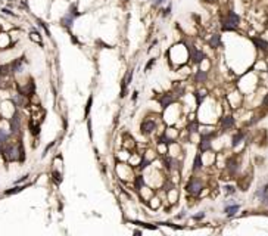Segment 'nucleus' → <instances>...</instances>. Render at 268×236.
<instances>
[{
  "label": "nucleus",
  "instance_id": "nucleus-1",
  "mask_svg": "<svg viewBox=\"0 0 268 236\" xmlns=\"http://www.w3.org/2000/svg\"><path fill=\"white\" fill-rule=\"evenodd\" d=\"M239 22H240L239 15L234 13V12H229L227 18L223 21V30H224V31H234V30L237 28Z\"/></svg>",
  "mask_w": 268,
  "mask_h": 236
},
{
  "label": "nucleus",
  "instance_id": "nucleus-2",
  "mask_svg": "<svg viewBox=\"0 0 268 236\" xmlns=\"http://www.w3.org/2000/svg\"><path fill=\"white\" fill-rule=\"evenodd\" d=\"M202 189H203L202 182H200L199 179H196V177H191L190 180L187 182V185H186V191H187L190 195H193V196H199L200 192H202Z\"/></svg>",
  "mask_w": 268,
  "mask_h": 236
},
{
  "label": "nucleus",
  "instance_id": "nucleus-3",
  "mask_svg": "<svg viewBox=\"0 0 268 236\" xmlns=\"http://www.w3.org/2000/svg\"><path fill=\"white\" fill-rule=\"evenodd\" d=\"M155 130H156V121L149 119V118L143 119V122H142V125H140V131H142V134L149 136V134H152Z\"/></svg>",
  "mask_w": 268,
  "mask_h": 236
},
{
  "label": "nucleus",
  "instance_id": "nucleus-4",
  "mask_svg": "<svg viewBox=\"0 0 268 236\" xmlns=\"http://www.w3.org/2000/svg\"><path fill=\"white\" fill-rule=\"evenodd\" d=\"M75 16H78V10H77V7H71V9H69V12H68L65 16H62V18H61V24H62L64 27L69 28V27L72 25V22H74Z\"/></svg>",
  "mask_w": 268,
  "mask_h": 236
},
{
  "label": "nucleus",
  "instance_id": "nucleus-5",
  "mask_svg": "<svg viewBox=\"0 0 268 236\" xmlns=\"http://www.w3.org/2000/svg\"><path fill=\"white\" fill-rule=\"evenodd\" d=\"M189 52H190V59L193 64H200V62L203 61V58H205L203 52H202V50H197L194 46H190V47H189Z\"/></svg>",
  "mask_w": 268,
  "mask_h": 236
},
{
  "label": "nucleus",
  "instance_id": "nucleus-6",
  "mask_svg": "<svg viewBox=\"0 0 268 236\" xmlns=\"http://www.w3.org/2000/svg\"><path fill=\"white\" fill-rule=\"evenodd\" d=\"M10 133L12 134H16L18 131H19V128H21V118H19V114L18 112H15L12 118H10Z\"/></svg>",
  "mask_w": 268,
  "mask_h": 236
},
{
  "label": "nucleus",
  "instance_id": "nucleus-7",
  "mask_svg": "<svg viewBox=\"0 0 268 236\" xmlns=\"http://www.w3.org/2000/svg\"><path fill=\"white\" fill-rule=\"evenodd\" d=\"M174 102H175V95H172V93L162 95V97L159 99V103H161V106H162L164 109H165V108H168V106H171Z\"/></svg>",
  "mask_w": 268,
  "mask_h": 236
},
{
  "label": "nucleus",
  "instance_id": "nucleus-8",
  "mask_svg": "<svg viewBox=\"0 0 268 236\" xmlns=\"http://www.w3.org/2000/svg\"><path fill=\"white\" fill-rule=\"evenodd\" d=\"M234 125V118L231 117V115H227V117H224L221 119V127H223V130H229Z\"/></svg>",
  "mask_w": 268,
  "mask_h": 236
},
{
  "label": "nucleus",
  "instance_id": "nucleus-9",
  "mask_svg": "<svg viewBox=\"0 0 268 236\" xmlns=\"http://www.w3.org/2000/svg\"><path fill=\"white\" fill-rule=\"evenodd\" d=\"M22 67H24V59L22 58L21 59H15L13 64L10 65V71L12 73H19V71H22Z\"/></svg>",
  "mask_w": 268,
  "mask_h": 236
},
{
  "label": "nucleus",
  "instance_id": "nucleus-10",
  "mask_svg": "<svg viewBox=\"0 0 268 236\" xmlns=\"http://www.w3.org/2000/svg\"><path fill=\"white\" fill-rule=\"evenodd\" d=\"M199 149H200L202 154L206 152V151H209V149H211V139H209V137H202L200 145H199Z\"/></svg>",
  "mask_w": 268,
  "mask_h": 236
},
{
  "label": "nucleus",
  "instance_id": "nucleus-11",
  "mask_svg": "<svg viewBox=\"0 0 268 236\" xmlns=\"http://www.w3.org/2000/svg\"><path fill=\"white\" fill-rule=\"evenodd\" d=\"M206 71H202V70H199V71H196V74H194V83H205L206 81Z\"/></svg>",
  "mask_w": 268,
  "mask_h": 236
},
{
  "label": "nucleus",
  "instance_id": "nucleus-12",
  "mask_svg": "<svg viewBox=\"0 0 268 236\" xmlns=\"http://www.w3.org/2000/svg\"><path fill=\"white\" fill-rule=\"evenodd\" d=\"M197 130H199V122H197L196 119H190V122H189V125H187L189 134H194Z\"/></svg>",
  "mask_w": 268,
  "mask_h": 236
},
{
  "label": "nucleus",
  "instance_id": "nucleus-13",
  "mask_svg": "<svg viewBox=\"0 0 268 236\" xmlns=\"http://www.w3.org/2000/svg\"><path fill=\"white\" fill-rule=\"evenodd\" d=\"M253 43L256 44V47H259V49H262V50H267L268 49V41H265V40L255 37V39H253Z\"/></svg>",
  "mask_w": 268,
  "mask_h": 236
},
{
  "label": "nucleus",
  "instance_id": "nucleus-14",
  "mask_svg": "<svg viewBox=\"0 0 268 236\" xmlns=\"http://www.w3.org/2000/svg\"><path fill=\"white\" fill-rule=\"evenodd\" d=\"M209 46L211 47H220V44H221V40H220V36L218 34H214L211 39H209Z\"/></svg>",
  "mask_w": 268,
  "mask_h": 236
},
{
  "label": "nucleus",
  "instance_id": "nucleus-15",
  "mask_svg": "<svg viewBox=\"0 0 268 236\" xmlns=\"http://www.w3.org/2000/svg\"><path fill=\"white\" fill-rule=\"evenodd\" d=\"M202 168V155L197 154L194 158V162H193V171H199Z\"/></svg>",
  "mask_w": 268,
  "mask_h": 236
},
{
  "label": "nucleus",
  "instance_id": "nucleus-16",
  "mask_svg": "<svg viewBox=\"0 0 268 236\" xmlns=\"http://www.w3.org/2000/svg\"><path fill=\"white\" fill-rule=\"evenodd\" d=\"M245 136H246V134H245L243 131H239V133H237V134L233 137V143H231V145L236 148V146H237V145H239V143H240L243 139H245Z\"/></svg>",
  "mask_w": 268,
  "mask_h": 236
},
{
  "label": "nucleus",
  "instance_id": "nucleus-17",
  "mask_svg": "<svg viewBox=\"0 0 268 236\" xmlns=\"http://www.w3.org/2000/svg\"><path fill=\"white\" fill-rule=\"evenodd\" d=\"M174 164H177V159L172 157H166L165 158V167L166 170H172L174 168Z\"/></svg>",
  "mask_w": 268,
  "mask_h": 236
},
{
  "label": "nucleus",
  "instance_id": "nucleus-18",
  "mask_svg": "<svg viewBox=\"0 0 268 236\" xmlns=\"http://www.w3.org/2000/svg\"><path fill=\"white\" fill-rule=\"evenodd\" d=\"M143 185H145V179H143V176H137V177H136V180H134V188H136V191H140V189L143 188Z\"/></svg>",
  "mask_w": 268,
  "mask_h": 236
},
{
  "label": "nucleus",
  "instance_id": "nucleus-19",
  "mask_svg": "<svg viewBox=\"0 0 268 236\" xmlns=\"http://www.w3.org/2000/svg\"><path fill=\"white\" fill-rule=\"evenodd\" d=\"M239 208H240V207L236 204V205H231V207H226V210H224V211L227 213V215H230V217H231V215H234V214L239 211Z\"/></svg>",
  "mask_w": 268,
  "mask_h": 236
},
{
  "label": "nucleus",
  "instance_id": "nucleus-20",
  "mask_svg": "<svg viewBox=\"0 0 268 236\" xmlns=\"http://www.w3.org/2000/svg\"><path fill=\"white\" fill-rule=\"evenodd\" d=\"M30 130H31V133H33V134H38V133H40V125H36V124H34V121H33V119H31V121H30Z\"/></svg>",
  "mask_w": 268,
  "mask_h": 236
},
{
  "label": "nucleus",
  "instance_id": "nucleus-21",
  "mask_svg": "<svg viewBox=\"0 0 268 236\" xmlns=\"http://www.w3.org/2000/svg\"><path fill=\"white\" fill-rule=\"evenodd\" d=\"M22 189H25V186H16V188H13V189H10V191H6V192H4V195H13V193L21 192Z\"/></svg>",
  "mask_w": 268,
  "mask_h": 236
},
{
  "label": "nucleus",
  "instance_id": "nucleus-22",
  "mask_svg": "<svg viewBox=\"0 0 268 236\" xmlns=\"http://www.w3.org/2000/svg\"><path fill=\"white\" fill-rule=\"evenodd\" d=\"M7 139H9V133H6L4 130L0 128V142H1V143H6Z\"/></svg>",
  "mask_w": 268,
  "mask_h": 236
},
{
  "label": "nucleus",
  "instance_id": "nucleus-23",
  "mask_svg": "<svg viewBox=\"0 0 268 236\" xmlns=\"http://www.w3.org/2000/svg\"><path fill=\"white\" fill-rule=\"evenodd\" d=\"M149 164H150V159H146V158H143V159H142V162H140V168H142V170H145V168H146Z\"/></svg>",
  "mask_w": 268,
  "mask_h": 236
},
{
  "label": "nucleus",
  "instance_id": "nucleus-24",
  "mask_svg": "<svg viewBox=\"0 0 268 236\" xmlns=\"http://www.w3.org/2000/svg\"><path fill=\"white\" fill-rule=\"evenodd\" d=\"M229 170L231 171V174H234L236 171H237V165L234 164V162H231V161H229Z\"/></svg>",
  "mask_w": 268,
  "mask_h": 236
},
{
  "label": "nucleus",
  "instance_id": "nucleus-25",
  "mask_svg": "<svg viewBox=\"0 0 268 236\" xmlns=\"http://www.w3.org/2000/svg\"><path fill=\"white\" fill-rule=\"evenodd\" d=\"M91 102H93V97L90 96V97H88V100H87V106H85V115H88V112H90V108H91Z\"/></svg>",
  "mask_w": 268,
  "mask_h": 236
},
{
  "label": "nucleus",
  "instance_id": "nucleus-26",
  "mask_svg": "<svg viewBox=\"0 0 268 236\" xmlns=\"http://www.w3.org/2000/svg\"><path fill=\"white\" fill-rule=\"evenodd\" d=\"M9 70H10V67H7V65L0 67V75H6V74L9 73Z\"/></svg>",
  "mask_w": 268,
  "mask_h": 236
},
{
  "label": "nucleus",
  "instance_id": "nucleus-27",
  "mask_svg": "<svg viewBox=\"0 0 268 236\" xmlns=\"http://www.w3.org/2000/svg\"><path fill=\"white\" fill-rule=\"evenodd\" d=\"M1 12H3V13H6V15H10V16H15V13H13L12 10H9V9H6V7H3V9H1Z\"/></svg>",
  "mask_w": 268,
  "mask_h": 236
},
{
  "label": "nucleus",
  "instance_id": "nucleus-28",
  "mask_svg": "<svg viewBox=\"0 0 268 236\" xmlns=\"http://www.w3.org/2000/svg\"><path fill=\"white\" fill-rule=\"evenodd\" d=\"M205 217V213H200V214H196V215H193V218L194 220H202Z\"/></svg>",
  "mask_w": 268,
  "mask_h": 236
},
{
  "label": "nucleus",
  "instance_id": "nucleus-29",
  "mask_svg": "<svg viewBox=\"0 0 268 236\" xmlns=\"http://www.w3.org/2000/svg\"><path fill=\"white\" fill-rule=\"evenodd\" d=\"M224 189H226L227 193H234V188H233V186H226Z\"/></svg>",
  "mask_w": 268,
  "mask_h": 236
},
{
  "label": "nucleus",
  "instance_id": "nucleus-30",
  "mask_svg": "<svg viewBox=\"0 0 268 236\" xmlns=\"http://www.w3.org/2000/svg\"><path fill=\"white\" fill-rule=\"evenodd\" d=\"M153 64H155V59H150V62H149V64L146 65V71H149V70L152 68V65H153Z\"/></svg>",
  "mask_w": 268,
  "mask_h": 236
},
{
  "label": "nucleus",
  "instance_id": "nucleus-31",
  "mask_svg": "<svg viewBox=\"0 0 268 236\" xmlns=\"http://www.w3.org/2000/svg\"><path fill=\"white\" fill-rule=\"evenodd\" d=\"M169 12H171V6H168L166 9H164V16H168V15H169Z\"/></svg>",
  "mask_w": 268,
  "mask_h": 236
},
{
  "label": "nucleus",
  "instance_id": "nucleus-32",
  "mask_svg": "<svg viewBox=\"0 0 268 236\" xmlns=\"http://www.w3.org/2000/svg\"><path fill=\"white\" fill-rule=\"evenodd\" d=\"M164 1H166V0H155V3H153V6L156 7V6H159V4H162Z\"/></svg>",
  "mask_w": 268,
  "mask_h": 236
},
{
  "label": "nucleus",
  "instance_id": "nucleus-33",
  "mask_svg": "<svg viewBox=\"0 0 268 236\" xmlns=\"http://www.w3.org/2000/svg\"><path fill=\"white\" fill-rule=\"evenodd\" d=\"M262 105H264V106H267V108H268V95H267V96H265V97H264V100H262Z\"/></svg>",
  "mask_w": 268,
  "mask_h": 236
},
{
  "label": "nucleus",
  "instance_id": "nucleus-34",
  "mask_svg": "<svg viewBox=\"0 0 268 236\" xmlns=\"http://www.w3.org/2000/svg\"><path fill=\"white\" fill-rule=\"evenodd\" d=\"M137 95H139L137 92H134V93H133V100H136V99H137Z\"/></svg>",
  "mask_w": 268,
  "mask_h": 236
},
{
  "label": "nucleus",
  "instance_id": "nucleus-35",
  "mask_svg": "<svg viewBox=\"0 0 268 236\" xmlns=\"http://www.w3.org/2000/svg\"><path fill=\"white\" fill-rule=\"evenodd\" d=\"M1 152H3V143L0 142V154H1Z\"/></svg>",
  "mask_w": 268,
  "mask_h": 236
},
{
  "label": "nucleus",
  "instance_id": "nucleus-36",
  "mask_svg": "<svg viewBox=\"0 0 268 236\" xmlns=\"http://www.w3.org/2000/svg\"><path fill=\"white\" fill-rule=\"evenodd\" d=\"M9 1H13V0H9Z\"/></svg>",
  "mask_w": 268,
  "mask_h": 236
}]
</instances>
